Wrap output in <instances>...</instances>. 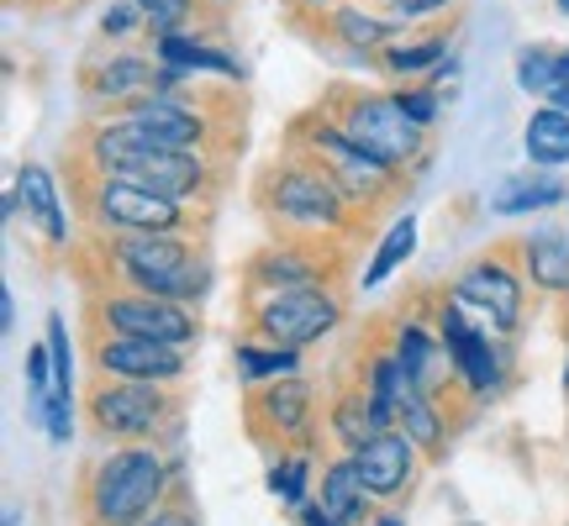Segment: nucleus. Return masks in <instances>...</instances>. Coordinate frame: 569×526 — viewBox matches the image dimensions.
I'll use <instances>...</instances> for the list:
<instances>
[{
	"label": "nucleus",
	"mask_w": 569,
	"mask_h": 526,
	"mask_svg": "<svg viewBox=\"0 0 569 526\" xmlns=\"http://www.w3.org/2000/svg\"><path fill=\"white\" fill-rule=\"evenodd\" d=\"M163 485H169V474H163L159 453L122 447L90 479V516H96V526H148L159 516L153 506H159Z\"/></svg>",
	"instance_id": "7ed1b4c3"
},
{
	"label": "nucleus",
	"mask_w": 569,
	"mask_h": 526,
	"mask_svg": "<svg viewBox=\"0 0 569 526\" xmlns=\"http://www.w3.org/2000/svg\"><path fill=\"white\" fill-rule=\"evenodd\" d=\"M106 263L138 295L196 301L206 290V259L184 243L180 232H127V237H111Z\"/></svg>",
	"instance_id": "f03ea898"
},
{
	"label": "nucleus",
	"mask_w": 569,
	"mask_h": 526,
	"mask_svg": "<svg viewBox=\"0 0 569 526\" xmlns=\"http://www.w3.org/2000/svg\"><path fill=\"white\" fill-rule=\"evenodd\" d=\"M96 364L111 380H138V385H163L184 374V353L169 343H148V337H111L96 347Z\"/></svg>",
	"instance_id": "4468645a"
},
{
	"label": "nucleus",
	"mask_w": 569,
	"mask_h": 526,
	"mask_svg": "<svg viewBox=\"0 0 569 526\" xmlns=\"http://www.w3.org/2000/svg\"><path fill=\"white\" fill-rule=\"evenodd\" d=\"M90 163L96 174H117V180H132L153 195H169V201H190L201 195L211 169H206L201 153H184V148H159L142 127H132L127 117L96 127L90 138Z\"/></svg>",
	"instance_id": "f257e3e1"
},
{
	"label": "nucleus",
	"mask_w": 569,
	"mask_h": 526,
	"mask_svg": "<svg viewBox=\"0 0 569 526\" xmlns=\"http://www.w3.org/2000/svg\"><path fill=\"white\" fill-rule=\"evenodd\" d=\"M343 322V301L327 284H301V290H264V301L253 305V332L269 347H296L327 337Z\"/></svg>",
	"instance_id": "39448f33"
},
{
	"label": "nucleus",
	"mask_w": 569,
	"mask_h": 526,
	"mask_svg": "<svg viewBox=\"0 0 569 526\" xmlns=\"http://www.w3.org/2000/svg\"><path fill=\"white\" fill-rule=\"evenodd\" d=\"M306 153H311V163H322L327 174L338 180V190H343L353 205L380 201L390 184H396V169H386L380 159H369L343 127H327V122L311 127V132H306Z\"/></svg>",
	"instance_id": "6e6552de"
},
{
	"label": "nucleus",
	"mask_w": 569,
	"mask_h": 526,
	"mask_svg": "<svg viewBox=\"0 0 569 526\" xmlns=\"http://www.w3.org/2000/svg\"><path fill=\"white\" fill-rule=\"evenodd\" d=\"M48 401H53V353L42 337V343H27V411L42 422Z\"/></svg>",
	"instance_id": "2f4dec72"
},
{
	"label": "nucleus",
	"mask_w": 569,
	"mask_h": 526,
	"mask_svg": "<svg viewBox=\"0 0 569 526\" xmlns=\"http://www.w3.org/2000/svg\"><path fill=\"white\" fill-rule=\"evenodd\" d=\"M101 326L111 337H148V343H169L184 347L196 337V316L184 311V301H163V295H106L101 301Z\"/></svg>",
	"instance_id": "1a4fd4ad"
},
{
	"label": "nucleus",
	"mask_w": 569,
	"mask_h": 526,
	"mask_svg": "<svg viewBox=\"0 0 569 526\" xmlns=\"http://www.w3.org/2000/svg\"><path fill=\"white\" fill-rule=\"evenodd\" d=\"M369 500H375V489L365 485V474H359L353 458H343V464H332L322 474V510L338 526H365L369 522Z\"/></svg>",
	"instance_id": "a211bd4d"
},
{
	"label": "nucleus",
	"mask_w": 569,
	"mask_h": 526,
	"mask_svg": "<svg viewBox=\"0 0 569 526\" xmlns=\"http://www.w3.org/2000/svg\"><path fill=\"white\" fill-rule=\"evenodd\" d=\"M522 142H528V159L543 163V169H559V163H569V111H553V105L532 111Z\"/></svg>",
	"instance_id": "5701e85b"
},
{
	"label": "nucleus",
	"mask_w": 569,
	"mask_h": 526,
	"mask_svg": "<svg viewBox=\"0 0 569 526\" xmlns=\"http://www.w3.org/2000/svg\"><path fill=\"white\" fill-rule=\"evenodd\" d=\"M317 280H322V263L301 243H280L253 259V284H264V290H301V284Z\"/></svg>",
	"instance_id": "aec40b11"
},
{
	"label": "nucleus",
	"mask_w": 569,
	"mask_h": 526,
	"mask_svg": "<svg viewBox=\"0 0 569 526\" xmlns=\"http://www.w3.org/2000/svg\"><path fill=\"white\" fill-rule=\"evenodd\" d=\"M148 90H159L148 59H111L106 69L90 74V95H101V101H138Z\"/></svg>",
	"instance_id": "4be33fe9"
},
{
	"label": "nucleus",
	"mask_w": 569,
	"mask_h": 526,
	"mask_svg": "<svg viewBox=\"0 0 569 526\" xmlns=\"http://www.w3.org/2000/svg\"><path fill=\"white\" fill-rule=\"evenodd\" d=\"M565 205H569V201H565Z\"/></svg>",
	"instance_id": "de8ad7c7"
},
{
	"label": "nucleus",
	"mask_w": 569,
	"mask_h": 526,
	"mask_svg": "<svg viewBox=\"0 0 569 526\" xmlns=\"http://www.w3.org/2000/svg\"><path fill=\"white\" fill-rule=\"evenodd\" d=\"M396 432H407L417 447L443 443V416H438V405H432V390L407 385V395H401V405H396Z\"/></svg>",
	"instance_id": "b1692460"
},
{
	"label": "nucleus",
	"mask_w": 569,
	"mask_h": 526,
	"mask_svg": "<svg viewBox=\"0 0 569 526\" xmlns=\"http://www.w3.org/2000/svg\"><path fill=\"white\" fill-rule=\"evenodd\" d=\"M443 347H448V364L459 368V380H465L475 395H496L501 390V347L490 343V332L469 322V311L459 301H443Z\"/></svg>",
	"instance_id": "9d476101"
},
{
	"label": "nucleus",
	"mask_w": 569,
	"mask_h": 526,
	"mask_svg": "<svg viewBox=\"0 0 569 526\" xmlns=\"http://www.w3.org/2000/svg\"><path fill=\"white\" fill-rule=\"evenodd\" d=\"M17 205L27 211V222L38 226L48 243H69V216L59 201V180L42 163H21L17 169Z\"/></svg>",
	"instance_id": "dca6fc26"
},
{
	"label": "nucleus",
	"mask_w": 569,
	"mask_h": 526,
	"mask_svg": "<svg viewBox=\"0 0 569 526\" xmlns=\"http://www.w3.org/2000/svg\"><path fill=\"white\" fill-rule=\"evenodd\" d=\"M353 464L365 474V485L375 495H401L411 485V474H417V443H411L407 432H375L359 453H353Z\"/></svg>",
	"instance_id": "2eb2a0df"
},
{
	"label": "nucleus",
	"mask_w": 569,
	"mask_h": 526,
	"mask_svg": "<svg viewBox=\"0 0 569 526\" xmlns=\"http://www.w3.org/2000/svg\"><path fill=\"white\" fill-rule=\"evenodd\" d=\"M390 17L396 21H422V17H438V11H448V0H386Z\"/></svg>",
	"instance_id": "e433bc0d"
},
{
	"label": "nucleus",
	"mask_w": 569,
	"mask_h": 526,
	"mask_svg": "<svg viewBox=\"0 0 569 526\" xmlns=\"http://www.w3.org/2000/svg\"><path fill=\"white\" fill-rule=\"evenodd\" d=\"M301 526H338V522H332L322 506H301Z\"/></svg>",
	"instance_id": "58836bf2"
},
{
	"label": "nucleus",
	"mask_w": 569,
	"mask_h": 526,
	"mask_svg": "<svg viewBox=\"0 0 569 526\" xmlns=\"http://www.w3.org/2000/svg\"><path fill=\"white\" fill-rule=\"evenodd\" d=\"M390 27L396 21L390 17H369V11H332V32H338V42H348L353 53H365V48H380V42L390 38Z\"/></svg>",
	"instance_id": "c756f323"
},
{
	"label": "nucleus",
	"mask_w": 569,
	"mask_h": 526,
	"mask_svg": "<svg viewBox=\"0 0 569 526\" xmlns=\"http://www.w3.org/2000/svg\"><path fill=\"white\" fill-rule=\"evenodd\" d=\"M159 63H169V69H211V74H238V59L232 53H222V48H206V42H190L180 38V32H163L159 38Z\"/></svg>",
	"instance_id": "393cba45"
},
{
	"label": "nucleus",
	"mask_w": 569,
	"mask_h": 526,
	"mask_svg": "<svg viewBox=\"0 0 569 526\" xmlns=\"http://www.w3.org/2000/svg\"><path fill=\"white\" fill-rule=\"evenodd\" d=\"M569 201V190L553 174H522V180H507L496 190V211L501 216H528V211H549V205Z\"/></svg>",
	"instance_id": "412c9836"
},
{
	"label": "nucleus",
	"mask_w": 569,
	"mask_h": 526,
	"mask_svg": "<svg viewBox=\"0 0 569 526\" xmlns=\"http://www.w3.org/2000/svg\"><path fill=\"white\" fill-rule=\"evenodd\" d=\"M565 380H569V374H565Z\"/></svg>",
	"instance_id": "49530a36"
},
{
	"label": "nucleus",
	"mask_w": 569,
	"mask_h": 526,
	"mask_svg": "<svg viewBox=\"0 0 569 526\" xmlns=\"http://www.w3.org/2000/svg\"><path fill=\"white\" fill-rule=\"evenodd\" d=\"M522 263H528V280L538 290H553V295H565L569 290V237L565 232H553V226H538L522 237Z\"/></svg>",
	"instance_id": "6ab92c4d"
},
{
	"label": "nucleus",
	"mask_w": 569,
	"mask_h": 526,
	"mask_svg": "<svg viewBox=\"0 0 569 526\" xmlns=\"http://www.w3.org/2000/svg\"><path fill=\"white\" fill-rule=\"evenodd\" d=\"M0 322H6V332H11V326H17V301H11V290H6V295H0Z\"/></svg>",
	"instance_id": "ea45409f"
},
{
	"label": "nucleus",
	"mask_w": 569,
	"mask_h": 526,
	"mask_svg": "<svg viewBox=\"0 0 569 526\" xmlns=\"http://www.w3.org/2000/svg\"><path fill=\"white\" fill-rule=\"evenodd\" d=\"M411 253H417V222H411V216H401V222L380 237V247H375V259H369V269H365V280H359V284H365V290L386 284L390 274L411 259Z\"/></svg>",
	"instance_id": "a878e982"
},
{
	"label": "nucleus",
	"mask_w": 569,
	"mask_h": 526,
	"mask_svg": "<svg viewBox=\"0 0 569 526\" xmlns=\"http://www.w3.org/2000/svg\"><path fill=\"white\" fill-rule=\"evenodd\" d=\"M549 105H553V111H569V84H559V90H549Z\"/></svg>",
	"instance_id": "79ce46f5"
},
{
	"label": "nucleus",
	"mask_w": 569,
	"mask_h": 526,
	"mask_svg": "<svg viewBox=\"0 0 569 526\" xmlns=\"http://www.w3.org/2000/svg\"><path fill=\"white\" fill-rule=\"evenodd\" d=\"M306 6H327V0H306Z\"/></svg>",
	"instance_id": "a18cd8bd"
},
{
	"label": "nucleus",
	"mask_w": 569,
	"mask_h": 526,
	"mask_svg": "<svg viewBox=\"0 0 569 526\" xmlns=\"http://www.w3.org/2000/svg\"><path fill=\"white\" fill-rule=\"evenodd\" d=\"M253 416L269 426V432H280V437H296L311 416V385L296 380V374H284V380H269L259 390V401H253Z\"/></svg>",
	"instance_id": "f3484780"
},
{
	"label": "nucleus",
	"mask_w": 569,
	"mask_h": 526,
	"mask_svg": "<svg viewBox=\"0 0 569 526\" xmlns=\"http://www.w3.org/2000/svg\"><path fill=\"white\" fill-rule=\"evenodd\" d=\"M517 84L532 90V95H549L553 84H559V53L553 48H528L517 59Z\"/></svg>",
	"instance_id": "473e14b6"
},
{
	"label": "nucleus",
	"mask_w": 569,
	"mask_h": 526,
	"mask_svg": "<svg viewBox=\"0 0 569 526\" xmlns=\"http://www.w3.org/2000/svg\"><path fill=\"white\" fill-rule=\"evenodd\" d=\"M348 138L365 148L369 159H380L386 169H407V163L422 159L427 148V127H417L407 117V105L396 95H359V101L343 105V122H338Z\"/></svg>",
	"instance_id": "423d86ee"
},
{
	"label": "nucleus",
	"mask_w": 569,
	"mask_h": 526,
	"mask_svg": "<svg viewBox=\"0 0 569 526\" xmlns=\"http://www.w3.org/2000/svg\"><path fill=\"white\" fill-rule=\"evenodd\" d=\"M396 358H401V368H407L411 385H432V364H438V343L427 337L422 326H401L396 332Z\"/></svg>",
	"instance_id": "c85d7f7f"
},
{
	"label": "nucleus",
	"mask_w": 569,
	"mask_h": 526,
	"mask_svg": "<svg viewBox=\"0 0 569 526\" xmlns=\"http://www.w3.org/2000/svg\"><path fill=\"white\" fill-rule=\"evenodd\" d=\"M448 301H459L469 316H486L490 332H511V326L522 322V280L511 274L507 263H475L465 269L453 290H448Z\"/></svg>",
	"instance_id": "9b49d317"
},
{
	"label": "nucleus",
	"mask_w": 569,
	"mask_h": 526,
	"mask_svg": "<svg viewBox=\"0 0 569 526\" xmlns=\"http://www.w3.org/2000/svg\"><path fill=\"white\" fill-rule=\"evenodd\" d=\"M332 432H338V443L353 447V453H359V447H365L369 437L380 432V426H375V411H369V395H365V390H353V395H343V401L332 405Z\"/></svg>",
	"instance_id": "cd10ccee"
},
{
	"label": "nucleus",
	"mask_w": 569,
	"mask_h": 526,
	"mask_svg": "<svg viewBox=\"0 0 569 526\" xmlns=\"http://www.w3.org/2000/svg\"><path fill=\"white\" fill-rule=\"evenodd\" d=\"M296 364H301L296 347H269V343H243L238 347V374H243V385L284 380V374H296Z\"/></svg>",
	"instance_id": "bb28decb"
},
{
	"label": "nucleus",
	"mask_w": 569,
	"mask_h": 526,
	"mask_svg": "<svg viewBox=\"0 0 569 526\" xmlns=\"http://www.w3.org/2000/svg\"><path fill=\"white\" fill-rule=\"evenodd\" d=\"M559 11H565V17H569V0H559Z\"/></svg>",
	"instance_id": "c03bdc74"
},
{
	"label": "nucleus",
	"mask_w": 569,
	"mask_h": 526,
	"mask_svg": "<svg viewBox=\"0 0 569 526\" xmlns=\"http://www.w3.org/2000/svg\"><path fill=\"white\" fill-rule=\"evenodd\" d=\"M269 489H274L280 500H290V506H306V464H301V458L274 464V474H269Z\"/></svg>",
	"instance_id": "72a5a7b5"
},
{
	"label": "nucleus",
	"mask_w": 569,
	"mask_h": 526,
	"mask_svg": "<svg viewBox=\"0 0 569 526\" xmlns=\"http://www.w3.org/2000/svg\"><path fill=\"white\" fill-rule=\"evenodd\" d=\"M396 101L407 105V117L417 127H432V117H438V90H427V84H411V90H401Z\"/></svg>",
	"instance_id": "c9c22d12"
},
{
	"label": "nucleus",
	"mask_w": 569,
	"mask_h": 526,
	"mask_svg": "<svg viewBox=\"0 0 569 526\" xmlns=\"http://www.w3.org/2000/svg\"><path fill=\"white\" fill-rule=\"evenodd\" d=\"M122 117L132 127H142L159 148L201 153V142H206V117L190 101H180L174 90H148V95H138V101H127Z\"/></svg>",
	"instance_id": "ddd939ff"
},
{
	"label": "nucleus",
	"mask_w": 569,
	"mask_h": 526,
	"mask_svg": "<svg viewBox=\"0 0 569 526\" xmlns=\"http://www.w3.org/2000/svg\"><path fill=\"white\" fill-rule=\"evenodd\" d=\"M380 526H407V522H401V516H386V522H380Z\"/></svg>",
	"instance_id": "37998d69"
},
{
	"label": "nucleus",
	"mask_w": 569,
	"mask_h": 526,
	"mask_svg": "<svg viewBox=\"0 0 569 526\" xmlns=\"http://www.w3.org/2000/svg\"><path fill=\"white\" fill-rule=\"evenodd\" d=\"M90 216L106 232H184V201H169V195H153L132 180H117V174H101L90 184Z\"/></svg>",
	"instance_id": "0eeeda50"
},
{
	"label": "nucleus",
	"mask_w": 569,
	"mask_h": 526,
	"mask_svg": "<svg viewBox=\"0 0 569 526\" xmlns=\"http://www.w3.org/2000/svg\"><path fill=\"white\" fill-rule=\"evenodd\" d=\"M264 211L284 232H343L353 201L322 163H284L264 184Z\"/></svg>",
	"instance_id": "20e7f679"
},
{
	"label": "nucleus",
	"mask_w": 569,
	"mask_h": 526,
	"mask_svg": "<svg viewBox=\"0 0 569 526\" xmlns=\"http://www.w3.org/2000/svg\"><path fill=\"white\" fill-rule=\"evenodd\" d=\"M148 526H190V516H180V510H159Z\"/></svg>",
	"instance_id": "a19ab883"
},
{
	"label": "nucleus",
	"mask_w": 569,
	"mask_h": 526,
	"mask_svg": "<svg viewBox=\"0 0 569 526\" xmlns=\"http://www.w3.org/2000/svg\"><path fill=\"white\" fill-rule=\"evenodd\" d=\"M142 6V17L159 27V38L163 32H180V21L190 17V0H138Z\"/></svg>",
	"instance_id": "f704fd0d"
},
{
	"label": "nucleus",
	"mask_w": 569,
	"mask_h": 526,
	"mask_svg": "<svg viewBox=\"0 0 569 526\" xmlns=\"http://www.w3.org/2000/svg\"><path fill=\"white\" fill-rule=\"evenodd\" d=\"M448 53L443 38H422V42H390L386 48V69L390 74H422V69H438Z\"/></svg>",
	"instance_id": "7c9ffc66"
},
{
	"label": "nucleus",
	"mask_w": 569,
	"mask_h": 526,
	"mask_svg": "<svg viewBox=\"0 0 569 526\" xmlns=\"http://www.w3.org/2000/svg\"><path fill=\"white\" fill-rule=\"evenodd\" d=\"M163 411H169L163 390L138 385V380H117V385L90 395V422L101 426L106 437H148L163 422Z\"/></svg>",
	"instance_id": "f8f14e48"
},
{
	"label": "nucleus",
	"mask_w": 569,
	"mask_h": 526,
	"mask_svg": "<svg viewBox=\"0 0 569 526\" xmlns=\"http://www.w3.org/2000/svg\"><path fill=\"white\" fill-rule=\"evenodd\" d=\"M132 11H142V6H111V11L101 17L106 38H122V32H132V27H138V17H132Z\"/></svg>",
	"instance_id": "4c0bfd02"
}]
</instances>
